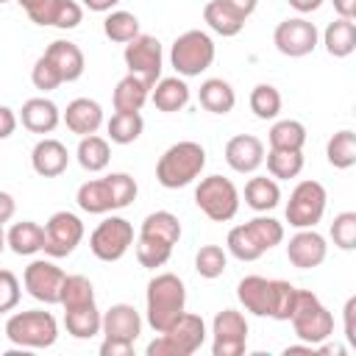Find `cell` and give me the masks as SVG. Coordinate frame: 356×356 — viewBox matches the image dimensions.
I'll use <instances>...</instances> for the list:
<instances>
[{
  "instance_id": "7402d4cb",
  "label": "cell",
  "mask_w": 356,
  "mask_h": 356,
  "mask_svg": "<svg viewBox=\"0 0 356 356\" xmlns=\"http://www.w3.org/2000/svg\"><path fill=\"white\" fill-rule=\"evenodd\" d=\"M19 120L22 125L31 131V134H53L56 125L61 122V111L53 100L47 97H31L22 103V111H19Z\"/></svg>"
},
{
  "instance_id": "5b68a950",
  "label": "cell",
  "mask_w": 356,
  "mask_h": 356,
  "mask_svg": "<svg viewBox=\"0 0 356 356\" xmlns=\"http://www.w3.org/2000/svg\"><path fill=\"white\" fill-rule=\"evenodd\" d=\"M206 342V323L200 314L184 312L181 320L161 331L150 345H147V356H192L203 348Z\"/></svg>"
},
{
  "instance_id": "83f0119b",
  "label": "cell",
  "mask_w": 356,
  "mask_h": 356,
  "mask_svg": "<svg viewBox=\"0 0 356 356\" xmlns=\"http://www.w3.org/2000/svg\"><path fill=\"white\" fill-rule=\"evenodd\" d=\"M139 236H147V239H156L161 245H170L175 248L178 239H181V222L172 211H153L142 220V228H139Z\"/></svg>"
},
{
  "instance_id": "484cf974",
  "label": "cell",
  "mask_w": 356,
  "mask_h": 356,
  "mask_svg": "<svg viewBox=\"0 0 356 356\" xmlns=\"http://www.w3.org/2000/svg\"><path fill=\"white\" fill-rule=\"evenodd\" d=\"M197 100H200V106H203L206 111H211V114H228V111L236 106V92H234V86H231L228 81H222V78H209V81L200 83Z\"/></svg>"
},
{
  "instance_id": "7c38bea8",
  "label": "cell",
  "mask_w": 356,
  "mask_h": 356,
  "mask_svg": "<svg viewBox=\"0 0 356 356\" xmlns=\"http://www.w3.org/2000/svg\"><path fill=\"white\" fill-rule=\"evenodd\" d=\"M248 348V320L236 309H222L211 323V353L214 356H242Z\"/></svg>"
},
{
  "instance_id": "7bdbcfd3",
  "label": "cell",
  "mask_w": 356,
  "mask_h": 356,
  "mask_svg": "<svg viewBox=\"0 0 356 356\" xmlns=\"http://www.w3.org/2000/svg\"><path fill=\"white\" fill-rule=\"evenodd\" d=\"M225 267H228V256L220 245H203L195 253V270L203 278H220L225 273Z\"/></svg>"
},
{
  "instance_id": "d590c367",
  "label": "cell",
  "mask_w": 356,
  "mask_h": 356,
  "mask_svg": "<svg viewBox=\"0 0 356 356\" xmlns=\"http://www.w3.org/2000/svg\"><path fill=\"white\" fill-rule=\"evenodd\" d=\"M267 139H270V147H275V150H303V145H306V125L298 122V120H278L270 128Z\"/></svg>"
},
{
  "instance_id": "836d02e7",
  "label": "cell",
  "mask_w": 356,
  "mask_h": 356,
  "mask_svg": "<svg viewBox=\"0 0 356 356\" xmlns=\"http://www.w3.org/2000/svg\"><path fill=\"white\" fill-rule=\"evenodd\" d=\"M325 159L337 170H350L356 164V134L350 128L337 131L325 145Z\"/></svg>"
},
{
  "instance_id": "e575fe53",
  "label": "cell",
  "mask_w": 356,
  "mask_h": 356,
  "mask_svg": "<svg viewBox=\"0 0 356 356\" xmlns=\"http://www.w3.org/2000/svg\"><path fill=\"white\" fill-rule=\"evenodd\" d=\"M106 128H108V139L114 145H131L142 136L145 120L139 111H114Z\"/></svg>"
},
{
  "instance_id": "f5cc1de1",
  "label": "cell",
  "mask_w": 356,
  "mask_h": 356,
  "mask_svg": "<svg viewBox=\"0 0 356 356\" xmlns=\"http://www.w3.org/2000/svg\"><path fill=\"white\" fill-rule=\"evenodd\" d=\"M228 11H234L239 19H248L253 11H256V6H259V0H220Z\"/></svg>"
},
{
  "instance_id": "7dc6e473",
  "label": "cell",
  "mask_w": 356,
  "mask_h": 356,
  "mask_svg": "<svg viewBox=\"0 0 356 356\" xmlns=\"http://www.w3.org/2000/svg\"><path fill=\"white\" fill-rule=\"evenodd\" d=\"M31 81H33V86L36 89H42V92H50V89H58L64 81H61V75H58V70L50 64V58L42 53L39 58H36V64H33V70H31Z\"/></svg>"
},
{
  "instance_id": "60d3db41",
  "label": "cell",
  "mask_w": 356,
  "mask_h": 356,
  "mask_svg": "<svg viewBox=\"0 0 356 356\" xmlns=\"http://www.w3.org/2000/svg\"><path fill=\"white\" fill-rule=\"evenodd\" d=\"M250 111L259 120H275L281 114V92L273 83H256L250 92Z\"/></svg>"
},
{
  "instance_id": "ba28073f",
  "label": "cell",
  "mask_w": 356,
  "mask_h": 356,
  "mask_svg": "<svg viewBox=\"0 0 356 356\" xmlns=\"http://www.w3.org/2000/svg\"><path fill=\"white\" fill-rule=\"evenodd\" d=\"M195 203H197V209H200L209 220H214V222H228V220H234L236 211H239V192H236V186H234L228 178H222V175H209V178H203V181L197 184V189H195Z\"/></svg>"
},
{
  "instance_id": "9f6ffc18",
  "label": "cell",
  "mask_w": 356,
  "mask_h": 356,
  "mask_svg": "<svg viewBox=\"0 0 356 356\" xmlns=\"http://www.w3.org/2000/svg\"><path fill=\"white\" fill-rule=\"evenodd\" d=\"M331 3L342 19H356V0H331Z\"/></svg>"
},
{
  "instance_id": "11a10c76",
  "label": "cell",
  "mask_w": 356,
  "mask_h": 356,
  "mask_svg": "<svg viewBox=\"0 0 356 356\" xmlns=\"http://www.w3.org/2000/svg\"><path fill=\"white\" fill-rule=\"evenodd\" d=\"M14 211H17L14 197H11L8 192H0V225H3V222H8V220L14 217Z\"/></svg>"
},
{
  "instance_id": "74e56055",
  "label": "cell",
  "mask_w": 356,
  "mask_h": 356,
  "mask_svg": "<svg viewBox=\"0 0 356 356\" xmlns=\"http://www.w3.org/2000/svg\"><path fill=\"white\" fill-rule=\"evenodd\" d=\"M203 19H206V25H209L214 33H220V36H236V33L245 28V19H239L234 11H228L220 0H209V3H206Z\"/></svg>"
},
{
  "instance_id": "44dd1931",
  "label": "cell",
  "mask_w": 356,
  "mask_h": 356,
  "mask_svg": "<svg viewBox=\"0 0 356 356\" xmlns=\"http://www.w3.org/2000/svg\"><path fill=\"white\" fill-rule=\"evenodd\" d=\"M61 120L72 134L89 136V134H97V128L103 125V108L97 100L75 97L72 103H67V111L61 114Z\"/></svg>"
},
{
  "instance_id": "9c48e42d",
  "label": "cell",
  "mask_w": 356,
  "mask_h": 356,
  "mask_svg": "<svg viewBox=\"0 0 356 356\" xmlns=\"http://www.w3.org/2000/svg\"><path fill=\"white\" fill-rule=\"evenodd\" d=\"M325 186L320 181H300L292 192H289V203H286V222L292 228H314L323 214H325Z\"/></svg>"
},
{
  "instance_id": "7a4b0ae2",
  "label": "cell",
  "mask_w": 356,
  "mask_h": 356,
  "mask_svg": "<svg viewBox=\"0 0 356 356\" xmlns=\"http://www.w3.org/2000/svg\"><path fill=\"white\" fill-rule=\"evenodd\" d=\"M147 323L156 334L172 328L186 312V286L175 273H159L147 281Z\"/></svg>"
},
{
  "instance_id": "681fc988",
  "label": "cell",
  "mask_w": 356,
  "mask_h": 356,
  "mask_svg": "<svg viewBox=\"0 0 356 356\" xmlns=\"http://www.w3.org/2000/svg\"><path fill=\"white\" fill-rule=\"evenodd\" d=\"M19 303V281L11 270H0V314L17 309Z\"/></svg>"
},
{
  "instance_id": "2e32d148",
  "label": "cell",
  "mask_w": 356,
  "mask_h": 356,
  "mask_svg": "<svg viewBox=\"0 0 356 356\" xmlns=\"http://www.w3.org/2000/svg\"><path fill=\"white\" fill-rule=\"evenodd\" d=\"M22 284L28 289L31 298H36L39 303L56 306L61 300V284H64V273L61 267H56L47 259H36L25 267L22 273Z\"/></svg>"
},
{
  "instance_id": "4316f807",
  "label": "cell",
  "mask_w": 356,
  "mask_h": 356,
  "mask_svg": "<svg viewBox=\"0 0 356 356\" xmlns=\"http://www.w3.org/2000/svg\"><path fill=\"white\" fill-rule=\"evenodd\" d=\"M150 97V86L136 78V75H125L117 81L114 86V95H111V103H114V111H142L145 100Z\"/></svg>"
},
{
  "instance_id": "4fadbf2b",
  "label": "cell",
  "mask_w": 356,
  "mask_h": 356,
  "mask_svg": "<svg viewBox=\"0 0 356 356\" xmlns=\"http://www.w3.org/2000/svg\"><path fill=\"white\" fill-rule=\"evenodd\" d=\"M81 239H83V222H81V217L72 214V211H56L44 222L42 250L50 259H64V256H70L81 245Z\"/></svg>"
},
{
  "instance_id": "bcb514c9",
  "label": "cell",
  "mask_w": 356,
  "mask_h": 356,
  "mask_svg": "<svg viewBox=\"0 0 356 356\" xmlns=\"http://www.w3.org/2000/svg\"><path fill=\"white\" fill-rule=\"evenodd\" d=\"M331 239L339 250L356 248V211H339L331 222Z\"/></svg>"
},
{
  "instance_id": "d6a6232c",
  "label": "cell",
  "mask_w": 356,
  "mask_h": 356,
  "mask_svg": "<svg viewBox=\"0 0 356 356\" xmlns=\"http://www.w3.org/2000/svg\"><path fill=\"white\" fill-rule=\"evenodd\" d=\"M64 325H67V334H72L75 339H92L95 334H100L103 314L97 312L95 303H89V306L64 312Z\"/></svg>"
},
{
  "instance_id": "f6af8a7d",
  "label": "cell",
  "mask_w": 356,
  "mask_h": 356,
  "mask_svg": "<svg viewBox=\"0 0 356 356\" xmlns=\"http://www.w3.org/2000/svg\"><path fill=\"white\" fill-rule=\"evenodd\" d=\"M172 256V248L170 245H161L156 239H147V236H136V261L147 270H156V267H164Z\"/></svg>"
},
{
  "instance_id": "30bf717a",
  "label": "cell",
  "mask_w": 356,
  "mask_h": 356,
  "mask_svg": "<svg viewBox=\"0 0 356 356\" xmlns=\"http://www.w3.org/2000/svg\"><path fill=\"white\" fill-rule=\"evenodd\" d=\"M134 245V225L125 217H106L89 236V250L100 261H120Z\"/></svg>"
},
{
  "instance_id": "603a6c76",
  "label": "cell",
  "mask_w": 356,
  "mask_h": 356,
  "mask_svg": "<svg viewBox=\"0 0 356 356\" xmlns=\"http://www.w3.org/2000/svg\"><path fill=\"white\" fill-rule=\"evenodd\" d=\"M44 56H47V58H50V64L58 70L61 81H78V78L83 75L86 61H83V53H81V47H78L75 42L56 39V42H50V44H47Z\"/></svg>"
},
{
  "instance_id": "52a82bcc",
  "label": "cell",
  "mask_w": 356,
  "mask_h": 356,
  "mask_svg": "<svg viewBox=\"0 0 356 356\" xmlns=\"http://www.w3.org/2000/svg\"><path fill=\"white\" fill-rule=\"evenodd\" d=\"M214 61V42L206 31H184L170 47V64L181 78H195Z\"/></svg>"
},
{
  "instance_id": "8fae6325",
  "label": "cell",
  "mask_w": 356,
  "mask_h": 356,
  "mask_svg": "<svg viewBox=\"0 0 356 356\" xmlns=\"http://www.w3.org/2000/svg\"><path fill=\"white\" fill-rule=\"evenodd\" d=\"M125 67L131 75L142 78L150 89L153 83L161 78V64H164V56H161V42L156 36H147V33H139L134 36L131 42H125Z\"/></svg>"
},
{
  "instance_id": "f1b7e54d",
  "label": "cell",
  "mask_w": 356,
  "mask_h": 356,
  "mask_svg": "<svg viewBox=\"0 0 356 356\" xmlns=\"http://www.w3.org/2000/svg\"><path fill=\"white\" fill-rule=\"evenodd\" d=\"M42 242H44V228L33 220H22V222H14L6 234V245L17 253V256H33L42 250Z\"/></svg>"
},
{
  "instance_id": "94428289",
  "label": "cell",
  "mask_w": 356,
  "mask_h": 356,
  "mask_svg": "<svg viewBox=\"0 0 356 356\" xmlns=\"http://www.w3.org/2000/svg\"><path fill=\"white\" fill-rule=\"evenodd\" d=\"M0 3H8V0H0Z\"/></svg>"
},
{
  "instance_id": "ee69618b",
  "label": "cell",
  "mask_w": 356,
  "mask_h": 356,
  "mask_svg": "<svg viewBox=\"0 0 356 356\" xmlns=\"http://www.w3.org/2000/svg\"><path fill=\"white\" fill-rule=\"evenodd\" d=\"M225 245H228V253H231L234 259H239V261H256V259H261V256H264V250L253 242V236L248 234V228H245V225L231 228V231H228Z\"/></svg>"
},
{
  "instance_id": "4dcf8cb0",
  "label": "cell",
  "mask_w": 356,
  "mask_h": 356,
  "mask_svg": "<svg viewBox=\"0 0 356 356\" xmlns=\"http://www.w3.org/2000/svg\"><path fill=\"white\" fill-rule=\"evenodd\" d=\"M75 159H78V164L86 172H100L111 161V147H108V142L103 136L89 134V136H81L78 150H75Z\"/></svg>"
},
{
  "instance_id": "e0dca14e",
  "label": "cell",
  "mask_w": 356,
  "mask_h": 356,
  "mask_svg": "<svg viewBox=\"0 0 356 356\" xmlns=\"http://www.w3.org/2000/svg\"><path fill=\"white\" fill-rule=\"evenodd\" d=\"M325 256H328V245H325L323 234H317L314 228H298V234L286 245V259L298 270L320 267L325 261Z\"/></svg>"
},
{
  "instance_id": "9a60e30c",
  "label": "cell",
  "mask_w": 356,
  "mask_h": 356,
  "mask_svg": "<svg viewBox=\"0 0 356 356\" xmlns=\"http://www.w3.org/2000/svg\"><path fill=\"white\" fill-rule=\"evenodd\" d=\"M273 44L281 56H289V58L309 56L317 47V28H314V22H309L303 17H289L275 25Z\"/></svg>"
},
{
  "instance_id": "ab89813d",
  "label": "cell",
  "mask_w": 356,
  "mask_h": 356,
  "mask_svg": "<svg viewBox=\"0 0 356 356\" xmlns=\"http://www.w3.org/2000/svg\"><path fill=\"white\" fill-rule=\"evenodd\" d=\"M103 33L111 42H131L134 36H139V19L131 11H108V17L103 19Z\"/></svg>"
},
{
  "instance_id": "1f68e13d",
  "label": "cell",
  "mask_w": 356,
  "mask_h": 356,
  "mask_svg": "<svg viewBox=\"0 0 356 356\" xmlns=\"http://www.w3.org/2000/svg\"><path fill=\"white\" fill-rule=\"evenodd\" d=\"M278 200H281V189H278L275 178L256 175L245 184V203L253 211H270V209L278 206Z\"/></svg>"
},
{
  "instance_id": "f35d334b",
  "label": "cell",
  "mask_w": 356,
  "mask_h": 356,
  "mask_svg": "<svg viewBox=\"0 0 356 356\" xmlns=\"http://www.w3.org/2000/svg\"><path fill=\"white\" fill-rule=\"evenodd\" d=\"M267 170H270L273 178H281V181L298 178L300 170H303V150H275V147H270Z\"/></svg>"
},
{
  "instance_id": "277c9868",
  "label": "cell",
  "mask_w": 356,
  "mask_h": 356,
  "mask_svg": "<svg viewBox=\"0 0 356 356\" xmlns=\"http://www.w3.org/2000/svg\"><path fill=\"white\" fill-rule=\"evenodd\" d=\"M289 323H292L295 337L300 342H309V345H320L334 334V314L309 289H298Z\"/></svg>"
},
{
  "instance_id": "f907efd6",
  "label": "cell",
  "mask_w": 356,
  "mask_h": 356,
  "mask_svg": "<svg viewBox=\"0 0 356 356\" xmlns=\"http://www.w3.org/2000/svg\"><path fill=\"white\" fill-rule=\"evenodd\" d=\"M342 314H345V339H348L350 348H356V295L348 298Z\"/></svg>"
},
{
  "instance_id": "3957f363",
  "label": "cell",
  "mask_w": 356,
  "mask_h": 356,
  "mask_svg": "<svg viewBox=\"0 0 356 356\" xmlns=\"http://www.w3.org/2000/svg\"><path fill=\"white\" fill-rule=\"evenodd\" d=\"M206 167V150L200 142H192V139H184V142H175L170 145L159 164H156V181L164 186V189H181V186H189Z\"/></svg>"
},
{
  "instance_id": "ac0fdd59",
  "label": "cell",
  "mask_w": 356,
  "mask_h": 356,
  "mask_svg": "<svg viewBox=\"0 0 356 356\" xmlns=\"http://www.w3.org/2000/svg\"><path fill=\"white\" fill-rule=\"evenodd\" d=\"M225 161L234 172H256L264 164V145L253 134H236L225 142Z\"/></svg>"
},
{
  "instance_id": "816d5d0a",
  "label": "cell",
  "mask_w": 356,
  "mask_h": 356,
  "mask_svg": "<svg viewBox=\"0 0 356 356\" xmlns=\"http://www.w3.org/2000/svg\"><path fill=\"white\" fill-rule=\"evenodd\" d=\"M131 353H134L131 342L108 339V337H103V342H100V356H131Z\"/></svg>"
},
{
  "instance_id": "db71d44e",
  "label": "cell",
  "mask_w": 356,
  "mask_h": 356,
  "mask_svg": "<svg viewBox=\"0 0 356 356\" xmlns=\"http://www.w3.org/2000/svg\"><path fill=\"white\" fill-rule=\"evenodd\" d=\"M17 131V114L8 106H0V139H8Z\"/></svg>"
},
{
  "instance_id": "6da1fadb",
  "label": "cell",
  "mask_w": 356,
  "mask_h": 356,
  "mask_svg": "<svg viewBox=\"0 0 356 356\" xmlns=\"http://www.w3.org/2000/svg\"><path fill=\"white\" fill-rule=\"evenodd\" d=\"M295 295L298 289L281 278L245 275L236 284V298L245 306V312L256 317H273L278 323H289V314L295 309Z\"/></svg>"
},
{
  "instance_id": "91938a15",
  "label": "cell",
  "mask_w": 356,
  "mask_h": 356,
  "mask_svg": "<svg viewBox=\"0 0 356 356\" xmlns=\"http://www.w3.org/2000/svg\"><path fill=\"white\" fill-rule=\"evenodd\" d=\"M3 248H6V234H3V225H0V253H3Z\"/></svg>"
},
{
  "instance_id": "680465c9",
  "label": "cell",
  "mask_w": 356,
  "mask_h": 356,
  "mask_svg": "<svg viewBox=\"0 0 356 356\" xmlns=\"http://www.w3.org/2000/svg\"><path fill=\"white\" fill-rule=\"evenodd\" d=\"M117 3H120V0H83V8L97 11V14H106V11H111Z\"/></svg>"
},
{
  "instance_id": "d4e9b609",
  "label": "cell",
  "mask_w": 356,
  "mask_h": 356,
  "mask_svg": "<svg viewBox=\"0 0 356 356\" xmlns=\"http://www.w3.org/2000/svg\"><path fill=\"white\" fill-rule=\"evenodd\" d=\"M75 200H78V206L86 214H108V211L117 209L114 195H111V186H108V178H95V181L81 184Z\"/></svg>"
},
{
  "instance_id": "8992f818",
  "label": "cell",
  "mask_w": 356,
  "mask_h": 356,
  "mask_svg": "<svg viewBox=\"0 0 356 356\" xmlns=\"http://www.w3.org/2000/svg\"><path fill=\"white\" fill-rule=\"evenodd\" d=\"M6 337L17 348H50L58 339V323L44 309L17 312L6 320Z\"/></svg>"
},
{
  "instance_id": "5bb4252c",
  "label": "cell",
  "mask_w": 356,
  "mask_h": 356,
  "mask_svg": "<svg viewBox=\"0 0 356 356\" xmlns=\"http://www.w3.org/2000/svg\"><path fill=\"white\" fill-rule=\"evenodd\" d=\"M17 3L42 28L53 25V28H61V31H72L83 19V8L75 0H17Z\"/></svg>"
},
{
  "instance_id": "f546056e",
  "label": "cell",
  "mask_w": 356,
  "mask_h": 356,
  "mask_svg": "<svg viewBox=\"0 0 356 356\" xmlns=\"http://www.w3.org/2000/svg\"><path fill=\"white\" fill-rule=\"evenodd\" d=\"M323 44H325L328 56H334V58L350 56L356 50V25H353V19L337 17L334 22H328V28L323 31Z\"/></svg>"
},
{
  "instance_id": "c3c4849f",
  "label": "cell",
  "mask_w": 356,
  "mask_h": 356,
  "mask_svg": "<svg viewBox=\"0 0 356 356\" xmlns=\"http://www.w3.org/2000/svg\"><path fill=\"white\" fill-rule=\"evenodd\" d=\"M106 178H108V186H111L117 209H125V206H131L136 200V181L128 172H111Z\"/></svg>"
},
{
  "instance_id": "d6986e66",
  "label": "cell",
  "mask_w": 356,
  "mask_h": 356,
  "mask_svg": "<svg viewBox=\"0 0 356 356\" xmlns=\"http://www.w3.org/2000/svg\"><path fill=\"white\" fill-rule=\"evenodd\" d=\"M100 334L108 337V339H122V342L134 345L139 339V334H142V317L131 303H114L103 314Z\"/></svg>"
},
{
  "instance_id": "6f0895ef",
  "label": "cell",
  "mask_w": 356,
  "mask_h": 356,
  "mask_svg": "<svg viewBox=\"0 0 356 356\" xmlns=\"http://www.w3.org/2000/svg\"><path fill=\"white\" fill-rule=\"evenodd\" d=\"M295 11H300V14H312V11H317L320 6H323V0H286Z\"/></svg>"
},
{
  "instance_id": "b9f144b4",
  "label": "cell",
  "mask_w": 356,
  "mask_h": 356,
  "mask_svg": "<svg viewBox=\"0 0 356 356\" xmlns=\"http://www.w3.org/2000/svg\"><path fill=\"white\" fill-rule=\"evenodd\" d=\"M245 228H248V234L253 236V242L264 253L284 242V225L278 220H273V217H253V220L245 222Z\"/></svg>"
},
{
  "instance_id": "ffe728a7",
  "label": "cell",
  "mask_w": 356,
  "mask_h": 356,
  "mask_svg": "<svg viewBox=\"0 0 356 356\" xmlns=\"http://www.w3.org/2000/svg\"><path fill=\"white\" fill-rule=\"evenodd\" d=\"M67 164H70V153H67V145L58 142V139L44 136V139H39V142L33 145V150H31V167H33V172L42 175V178H56V175H61V172L67 170Z\"/></svg>"
},
{
  "instance_id": "cb8c5ba5",
  "label": "cell",
  "mask_w": 356,
  "mask_h": 356,
  "mask_svg": "<svg viewBox=\"0 0 356 356\" xmlns=\"http://www.w3.org/2000/svg\"><path fill=\"white\" fill-rule=\"evenodd\" d=\"M150 97H153V106L164 114H172V111H181L186 103H189V86L184 78H159L150 89Z\"/></svg>"
},
{
  "instance_id": "8d00e7d4",
  "label": "cell",
  "mask_w": 356,
  "mask_h": 356,
  "mask_svg": "<svg viewBox=\"0 0 356 356\" xmlns=\"http://www.w3.org/2000/svg\"><path fill=\"white\" fill-rule=\"evenodd\" d=\"M64 312H72V309H81V306H89L95 303V286L86 275H64V284H61V300Z\"/></svg>"
}]
</instances>
